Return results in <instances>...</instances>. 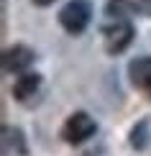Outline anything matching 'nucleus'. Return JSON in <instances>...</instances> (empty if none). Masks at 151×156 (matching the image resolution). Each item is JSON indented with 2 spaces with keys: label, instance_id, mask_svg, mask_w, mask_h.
Listing matches in <instances>:
<instances>
[{
  "label": "nucleus",
  "instance_id": "1",
  "mask_svg": "<svg viewBox=\"0 0 151 156\" xmlns=\"http://www.w3.org/2000/svg\"><path fill=\"white\" fill-rule=\"evenodd\" d=\"M90 18H92V5L87 0H69L62 10H59V23L62 28L72 36H80L84 28L90 26Z\"/></svg>",
  "mask_w": 151,
  "mask_h": 156
},
{
  "label": "nucleus",
  "instance_id": "2",
  "mask_svg": "<svg viewBox=\"0 0 151 156\" xmlns=\"http://www.w3.org/2000/svg\"><path fill=\"white\" fill-rule=\"evenodd\" d=\"M133 36H136V31H133V26H131L128 18H113V23H108L102 28V38H105V51L108 54H123L128 46H131V41H133Z\"/></svg>",
  "mask_w": 151,
  "mask_h": 156
},
{
  "label": "nucleus",
  "instance_id": "3",
  "mask_svg": "<svg viewBox=\"0 0 151 156\" xmlns=\"http://www.w3.org/2000/svg\"><path fill=\"white\" fill-rule=\"evenodd\" d=\"M95 131H97V126H95V120L90 118L87 113H72L69 118H67V123L62 126V138L67 141V144H84V141L90 138V136H95Z\"/></svg>",
  "mask_w": 151,
  "mask_h": 156
},
{
  "label": "nucleus",
  "instance_id": "4",
  "mask_svg": "<svg viewBox=\"0 0 151 156\" xmlns=\"http://www.w3.org/2000/svg\"><path fill=\"white\" fill-rule=\"evenodd\" d=\"M34 59H36V54L28 46L16 44V46H10V49L3 51V69L10 72V74H23L26 69L34 64Z\"/></svg>",
  "mask_w": 151,
  "mask_h": 156
},
{
  "label": "nucleus",
  "instance_id": "5",
  "mask_svg": "<svg viewBox=\"0 0 151 156\" xmlns=\"http://www.w3.org/2000/svg\"><path fill=\"white\" fill-rule=\"evenodd\" d=\"M38 87H41V77H38V74H31V72H23L16 82H13L10 95L16 97L18 102H28L31 97L38 92Z\"/></svg>",
  "mask_w": 151,
  "mask_h": 156
},
{
  "label": "nucleus",
  "instance_id": "6",
  "mask_svg": "<svg viewBox=\"0 0 151 156\" xmlns=\"http://www.w3.org/2000/svg\"><path fill=\"white\" fill-rule=\"evenodd\" d=\"M128 77H131L133 87L149 90V84H151V56H136L128 64Z\"/></svg>",
  "mask_w": 151,
  "mask_h": 156
},
{
  "label": "nucleus",
  "instance_id": "7",
  "mask_svg": "<svg viewBox=\"0 0 151 156\" xmlns=\"http://www.w3.org/2000/svg\"><path fill=\"white\" fill-rule=\"evenodd\" d=\"M136 10H138V3L133 0H108L105 3V13L110 18H131Z\"/></svg>",
  "mask_w": 151,
  "mask_h": 156
},
{
  "label": "nucleus",
  "instance_id": "8",
  "mask_svg": "<svg viewBox=\"0 0 151 156\" xmlns=\"http://www.w3.org/2000/svg\"><path fill=\"white\" fill-rule=\"evenodd\" d=\"M3 144L8 146V148H13L18 156H26V144H23V133L18 131V128H8L5 126L3 128Z\"/></svg>",
  "mask_w": 151,
  "mask_h": 156
},
{
  "label": "nucleus",
  "instance_id": "9",
  "mask_svg": "<svg viewBox=\"0 0 151 156\" xmlns=\"http://www.w3.org/2000/svg\"><path fill=\"white\" fill-rule=\"evenodd\" d=\"M146 144H149V120H141L131 131V146L141 151V148H146Z\"/></svg>",
  "mask_w": 151,
  "mask_h": 156
},
{
  "label": "nucleus",
  "instance_id": "10",
  "mask_svg": "<svg viewBox=\"0 0 151 156\" xmlns=\"http://www.w3.org/2000/svg\"><path fill=\"white\" fill-rule=\"evenodd\" d=\"M138 13L151 18V0H138Z\"/></svg>",
  "mask_w": 151,
  "mask_h": 156
},
{
  "label": "nucleus",
  "instance_id": "11",
  "mask_svg": "<svg viewBox=\"0 0 151 156\" xmlns=\"http://www.w3.org/2000/svg\"><path fill=\"white\" fill-rule=\"evenodd\" d=\"M34 3H36V5H41V8H46V5H51L54 0H34Z\"/></svg>",
  "mask_w": 151,
  "mask_h": 156
},
{
  "label": "nucleus",
  "instance_id": "12",
  "mask_svg": "<svg viewBox=\"0 0 151 156\" xmlns=\"http://www.w3.org/2000/svg\"><path fill=\"white\" fill-rule=\"evenodd\" d=\"M146 92H149V97H151V84H149V90H146Z\"/></svg>",
  "mask_w": 151,
  "mask_h": 156
}]
</instances>
